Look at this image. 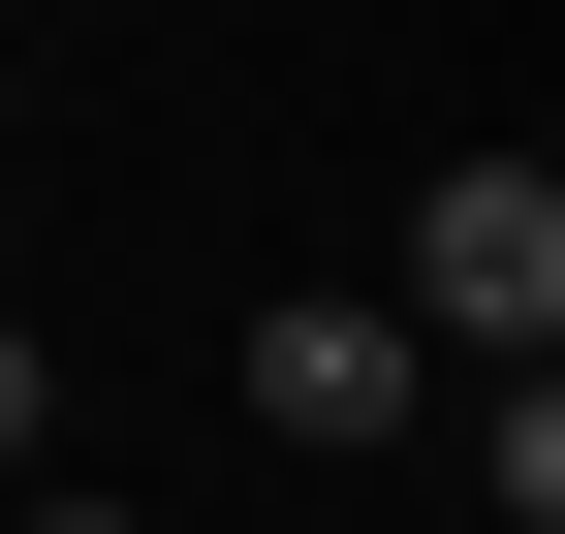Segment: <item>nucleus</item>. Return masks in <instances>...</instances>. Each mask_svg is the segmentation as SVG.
I'll list each match as a JSON object with an SVG mask.
<instances>
[{
  "label": "nucleus",
  "instance_id": "4",
  "mask_svg": "<svg viewBox=\"0 0 565 534\" xmlns=\"http://www.w3.org/2000/svg\"><path fill=\"white\" fill-rule=\"evenodd\" d=\"M32 409H63V377H32V314H0V472H32Z\"/></svg>",
  "mask_w": 565,
  "mask_h": 534
},
{
  "label": "nucleus",
  "instance_id": "2",
  "mask_svg": "<svg viewBox=\"0 0 565 534\" xmlns=\"http://www.w3.org/2000/svg\"><path fill=\"white\" fill-rule=\"evenodd\" d=\"M408 409H440V314H408V284H282V314H252V440H315V472H377Z\"/></svg>",
  "mask_w": 565,
  "mask_h": 534
},
{
  "label": "nucleus",
  "instance_id": "3",
  "mask_svg": "<svg viewBox=\"0 0 565 534\" xmlns=\"http://www.w3.org/2000/svg\"><path fill=\"white\" fill-rule=\"evenodd\" d=\"M471 472H503V503L565 534V346H534V377H471Z\"/></svg>",
  "mask_w": 565,
  "mask_h": 534
},
{
  "label": "nucleus",
  "instance_id": "1",
  "mask_svg": "<svg viewBox=\"0 0 565 534\" xmlns=\"http://www.w3.org/2000/svg\"><path fill=\"white\" fill-rule=\"evenodd\" d=\"M377 284L440 314L471 377H534V346H565V158H440V189H408V252H377Z\"/></svg>",
  "mask_w": 565,
  "mask_h": 534
}]
</instances>
